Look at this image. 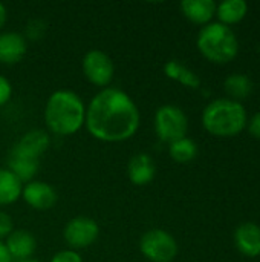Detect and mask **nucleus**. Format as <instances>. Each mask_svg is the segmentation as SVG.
<instances>
[{"label": "nucleus", "mask_w": 260, "mask_h": 262, "mask_svg": "<svg viewBox=\"0 0 260 262\" xmlns=\"http://www.w3.org/2000/svg\"><path fill=\"white\" fill-rule=\"evenodd\" d=\"M224 88H225V92L231 97L230 100H242V98H247L251 91H253V83L251 80L244 75V74H233L230 75L225 83H224Z\"/></svg>", "instance_id": "21"}, {"label": "nucleus", "mask_w": 260, "mask_h": 262, "mask_svg": "<svg viewBox=\"0 0 260 262\" xmlns=\"http://www.w3.org/2000/svg\"><path fill=\"white\" fill-rule=\"evenodd\" d=\"M28 52V41L21 32H0V64L12 66L20 63Z\"/></svg>", "instance_id": "10"}, {"label": "nucleus", "mask_w": 260, "mask_h": 262, "mask_svg": "<svg viewBox=\"0 0 260 262\" xmlns=\"http://www.w3.org/2000/svg\"><path fill=\"white\" fill-rule=\"evenodd\" d=\"M3 244L14 262L31 259L37 250L35 236L25 229H14L12 233L3 241Z\"/></svg>", "instance_id": "11"}, {"label": "nucleus", "mask_w": 260, "mask_h": 262, "mask_svg": "<svg viewBox=\"0 0 260 262\" xmlns=\"http://www.w3.org/2000/svg\"><path fill=\"white\" fill-rule=\"evenodd\" d=\"M248 11V5L244 0H225L216 6V14L219 17V23L228 26L239 23Z\"/></svg>", "instance_id": "19"}, {"label": "nucleus", "mask_w": 260, "mask_h": 262, "mask_svg": "<svg viewBox=\"0 0 260 262\" xmlns=\"http://www.w3.org/2000/svg\"><path fill=\"white\" fill-rule=\"evenodd\" d=\"M156 166L149 154H136L127 164V177L133 186L143 187L155 180Z\"/></svg>", "instance_id": "13"}, {"label": "nucleus", "mask_w": 260, "mask_h": 262, "mask_svg": "<svg viewBox=\"0 0 260 262\" xmlns=\"http://www.w3.org/2000/svg\"><path fill=\"white\" fill-rule=\"evenodd\" d=\"M14 230V221L9 213L0 210V241L3 243Z\"/></svg>", "instance_id": "24"}, {"label": "nucleus", "mask_w": 260, "mask_h": 262, "mask_svg": "<svg viewBox=\"0 0 260 262\" xmlns=\"http://www.w3.org/2000/svg\"><path fill=\"white\" fill-rule=\"evenodd\" d=\"M43 120L48 132L52 135H75L84 127L86 104L74 91L58 89L48 97L43 111Z\"/></svg>", "instance_id": "2"}, {"label": "nucleus", "mask_w": 260, "mask_h": 262, "mask_svg": "<svg viewBox=\"0 0 260 262\" xmlns=\"http://www.w3.org/2000/svg\"><path fill=\"white\" fill-rule=\"evenodd\" d=\"M23 183L6 167H0V207L11 206L21 198Z\"/></svg>", "instance_id": "17"}, {"label": "nucleus", "mask_w": 260, "mask_h": 262, "mask_svg": "<svg viewBox=\"0 0 260 262\" xmlns=\"http://www.w3.org/2000/svg\"><path fill=\"white\" fill-rule=\"evenodd\" d=\"M81 71L84 78L95 88L104 89L113 81L115 63L109 54L101 49H90L81 60Z\"/></svg>", "instance_id": "7"}, {"label": "nucleus", "mask_w": 260, "mask_h": 262, "mask_svg": "<svg viewBox=\"0 0 260 262\" xmlns=\"http://www.w3.org/2000/svg\"><path fill=\"white\" fill-rule=\"evenodd\" d=\"M139 126V107L123 89L112 86L100 89L86 106L84 127L98 141H127L136 135Z\"/></svg>", "instance_id": "1"}, {"label": "nucleus", "mask_w": 260, "mask_h": 262, "mask_svg": "<svg viewBox=\"0 0 260 262\" xmlns=\"http://www.w3.org/2000/svg\"><path fill=\"white\" fill-rule=\"evenodd\" d=\"M202 124L215 137H234L247 124V112L241 101L219 98L202 112Z\"/></svg>", "instance_id": "3"}, {"label": "nucleus", "mask_w": 260, "mask_h": 262, "mask_svg": "<svg viewBox=\"0 0 260 262\" xmlns=\"http://www.w3.org/2000/svg\"><path fill=\"white\" fill-rule=\"evenodd\" d=\"M259 52H260V48H259Z\"/></svg>", "instance_id": "30"}, {"label": "nucleus", "mask_w": 260, "mask_h": 262, "mask_svg": "<svg viewBox=\"0 0 260 262\" xmlns=\"http://www.w3.org/2000/svg\"><path fill=\"white\" fill-rule=\"evenodd\" d=\"M139 252L149 262H172L178 255V243L167 230L150 229L139 238Z\"/></svg>", "instance_id": "6"}, {"label": "nucleus", "mask_w": 260, "mask_h": 262, "mask_svg": "<svg viewBox=\"0 0 260 262\" xmlns=\"http://www.w3.org/2000/svg\"><path fill=\"white\" fill-rule=\"evenodd\" d=\"M182 14L196 25H208L216 14V3L213 0H184L181 2Z\"/></svg>", "instance_id": "16"}, {"label": "nucleus", "mask_w": 260, "mask_h": 262, "mask_svg": "<svg viewBox=\"0 0 260 262\" xmlns=\"http://www.w3.org/2000/svg\"><path fill=\"white\" fill-rule=\"evenodd\" d=\"M248 127H250V134H251L254 138H259L260 140V112H257V114L251 118Z\"/></svg>", "instance_id": "26"}, {"label": "nucleus", "mask_w": 260, "mask_h": 262, "mask_svg": "<svg viewBox=\"0 0 260 262\" xmlns=\"http://www.w3.org/2000/svg\"><path fill=\"white\" fill-rule=\"evenodd\" d=\"M46 31H48V25L44 20L41 18H32L26 23L25 26V32H23V37L28 40H32V41H37V40H41L44 35H46Z\"/></svg>", "instance_id": "22"}, {"label": "nucleus", "mask_w": 260, "mask_h": 262, "mask_svg": "<svg viewBox=\"0 0 260 262\" xmlns=\"http://www.w3.org/2000/svg\"><path fill=\"white\" fill-rule=\"evenodd\" d=\"M164 74L167 78L175 80L178 83H181L185 88L190 89H198L201 86V78L198 77V74L195 71H192L190 68H187L185 64H182L178 60H169L164 68H162Z\"/></svg>", "instance_id": "18"}, {"label": "nucleus", "mask_w": 260, "mask_h": 262, "mask_svg": "<svg viewBox=\"0 0 260 262\" xmlns=\"http://www.w3.org/2000/svg\"><path fill=\"white\" fill-rule=\"evenodd\" d=\"M169 155L173 161L179 164L190 163L196 158L198 155V144L192 138H181L169 144Z\"/></svg>", "instance_id": "20"}, {"label": "nucleus", "mask_w": 260, "mask_h": 262, "mask_svg": "<svg viewBox=\"0 0 260 262\" xmlns=\"http://www.w3.org/2000/svg\"><path fill=\"white\" fill-rule=\"evenodd\" d=\"M49 262H83V258L77 250L64 249V250L57 252Z\"/></svg>", "instance_id": "23"}, {"label": "nucleus", "mask_w": 260, "mask_h": 262, "mask_svg": "<svg viewBox=\"0 0 260 262\" xmlns=\"http://www.w3.org/2000/svg\"><path fill=\"white\" fill-rule=\"evenodd\" d=\"M12 92H14V91H12L11 81H9L5 75L0 74V107L5 106V104H8V103L11 101Z\"/></svg>", "instance_id": "25"}, {"label": "nucleus", "mask_w": 260, "mask_h": 262, "mask_svg": "<svg viewBox=\"0 0 260 262\" xmlns=\"http://www.w3.org/2000/svg\"><path fill=\"white\" fill-rule=\"evenodd\" d=\"M40 167V160L26 157L14 149H11L9 157H8V170H11L23 184L29 183L34 180Z\"/></svg>", "instance_id": "15"}, {"label": "nucleus", "mask_w": 260, "mask_h": 262, "mask_svg": "<svg viewBox=\"0 0 260 262\" xmlns=\"http://www.w3.org/2000/svg\"><path fill=\"white\" fill-rule=\"evenodd\" d=\"M196 45L207 60L219 64L231 61L239 51V41L234 32L219 21L205 25L198 34Z\"/></svg>", "instance_id": "4"}, {"label": "nucleus", "mask_w": 260, "mask_h": 262, "mask_svg": "<svg viewBox=\"0 0 260 262\" xmlns=\"http://www.w3.org/2000/svg\"><path fill=\"white\" fill-rule=\"evenodd\" d=\"M0 262H14L11 259L8 250H6V247H5V244L2 241H0Z\"/></svg>", "instance_id": "28"}, {"label": "nucleus", "mask_w": 260, "mask_h": 262, "mask_svg": "<svg viewBox=\"0 0 260 262\" xmlns=\"http://www.w3.org/2000/svg\"><path fill=\"white\" fill-rule=\"evenodd\" d=\"M6 20H8V9L3 3H0V32H2L3 26L6 25Z\"/></svg>", "instance_id": "27"}, {"label": "nucleus", "mask_w": 260, "mask_h": 262, "mask_svg": "<svg viewBox=\"0 0 260 262\" xmlns=\"http://www.w3.org/2000/svg\"><path fill=\"white\" fill-rule=\"evenodd\" d=\"M234 243L238 250L250 258L260 255V227L253 223L239 226L234 232Z\"/></svg>", "instance_id": "14"}, {"label": "nucleus", "mask_w": 260, "mask_h": 262, "mask_svg": "<svg viewBox=\"0 0 260 262\" xmlns=\"http://www.w3.org/2000/svg\"><path fill=\"white\" fill-rule=\"evenodd\" d=\"M49 147H51V135L44 129H31L25 132L20 137V140L12 146L14 150L35 160H40L48 152Z\"/></svg>", "instance_id": "12"}, {"label": "nucleus", "mask_w": 260, "mask_h": 262, "mask_svg": "<svg viewBox=\"0 0 260 262\" xmlns=\"http://www.w3.org/2000/svg\"><path fill=\"white\" fill-rule=\"evenodd\" d=\"M17 262H40V261H37V259L31 258V259H25V261H17Z\"/></svg>", "instance_id": "29"}, {"label": "nucleus", "mask_w": 260, "mask_h": 262, "mask_svg": "<svg viewBox=\"0 0 260 262\" xmlns=\"http://www.w3.org/2000/svg\"><path fill=\"white\" fill-rule=\"evenodd\" d=\"M100 236V226L90 216H75L69 220L63 230V238L69 249L83 250L97 243Z\"/></svg>", "instance_id": "8"}, {"label": "nucleus", "mask_w": 260, "mask_h": 262, "mask_svg": "<svg viewBox=\"0 0 260 262\" xmlns=\"http://www.w3.org/2000/svg\"><path fill=\"white\" fill-rule=\"evenodd\" d=\"M26 206H29L34 210L38 212H46L52 209L58 200L57 190L46 181L40 180H32L26 184H23L21 189V198Z\"/></svg>", "instance_id": "9"}, {"label": "nucleus", "mask_w": 260, "mask_h": 262, "mask_svg": "<svg viewBox=\"0 0 260 262\" xmlns=\"http://www.w3.org/2000/svg\"><path fill=\"white\" fill-rule=\"evenodd\" d=\"M153 127L156 137L161 141L170 144L187 135L188 118L181 107L175 104H164L155 112Z\"/></svg>", "instance_id": "5"}]
</instances>
